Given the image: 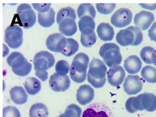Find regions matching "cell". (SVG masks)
<instances>
[{
	"instance_id": "6da1fadb",
	"label": "cell",
	"mask_w": 156,
	"mask_h": 117,
	"mask_svg": "<svg viewBox=\"0 0 156 117\" xmlns=\"http://www.w3.org/2000/svg\"><path fill=\"white\" fill-rule=\"evenodd\" d=\"M107 68L105 64L100 59L94 58L89 64L87 81L95 88H100L106 82Z\"/></svg>"
},
{
	"instance_id": "7a4b0ae2",
	"label": "cell",
	"mask_w": 156,
	"mask_h": 117,
	"mask_svg": "<svg viewBox=\"0 0 156 117\" xmlns=\"http://www.w3.org/2000/svg\"><path fill=\"white\" fill-rule=\"evenodd\" d=\"M89 62V57L86 54L79 53L75 57L70 68V77L74 82L80 84L85 81Z\"/></svg>"
},
{
	"instance_id": "3957f363",
	"label": "cell",
	"mask_w": 156,
	"mask_h": 117,
	"mask_svg": "<svg viewBox=\"0 0 156 117\" xmlns=\"http://www.w3.org/2000/svg\"><path fill=\"white\" fill-rule=\"evenodd\" d=\"M143 39L141 30L136 26H129L120 30L116 36L117 42L123 47L137 46L141 43Z\"/></svg>"
},
{
	"instance_id": "277c9868",
	"label": "cell",
	"mask_w": 156,
	"mask_h": 117,
	"mask_svg": "<svg viewBox=\"0 0 156 117\" xmlns=\"http://www.w3.org/2000/svg\"><path fill=\"white\" fill-rule=\"evenodd\" d=\"M99 54L104 63L108 67L119 66L122 61V56L118 46L114 43H107L103 45L99 51Z\"/></svg>"
},
{
	"instance_id": "5b68a950",
	"label": "cell",
	"mask_w": 156,
	"mask_h": 117,
	"mask_svg": "<svg viewBox=\"0 0 156 117\" xmlns=\"http://www.w3.org/2000/svg\"><path fill=\"white\" fill-rule=\"evenodd\" d=\"M7 62L12 72L20 77H24L30 74L32 65L19 52H13L7 58Z\"/></svg>"
},
{
	"instance_id": "8992f818",
	"label": "cell",
	"mask_w": 156,
	"mask_h": 117,
	"mask_svg": "<svg viewBox=\"0 0 156 117\" xmlns=\"http://www.w3.org/2000/svg\"><path fill=\"white\" fill-rule=\"evenodd\" d=\"M4 41L12 49L20 48L23 42V30L17 25L9 26L5 31Z\"/></svg>"
},
{
	"instance_id": "52a82bcc",
	"label": "cell",
	"mask_w": 156,
	"mask_h": 117,
	"mask_svg": "<svg viewBox=\"0 0 156 117\" xmlns=\"http://www.w3.org/2000/svg\"><path fill=\"white\" fill-rule=\"evenodd\" d=\"M33 63L35 72H45L54 65L55 59L51 53L41 51L34 56Z\"/></svg>"
},
{
	"instance_id": "ba28073f",
	"label": "cell",
	"mask_w": 156,
	"mask_h": 117,
	"mask_svg": "<svg viewBox=\"0 0 156 117\" xmlns=\"http://www.w3.org/2000/svg\"><path fill=\"white\" fill-rule=\"evenodd\" d=\"M17 13L24 29H30L36 23V13L29 4L23 3L20 5L17 9Z\"/></svg>"
},
{
	"instance_id": "9c48e42d",
	"label": "cell",
	"mask_w": 156,
	"mask_h": 117,
	"mask_svg": "<svg viewBox=\"0 0 156 117\" xmlns=\"http://www.w3.org/2000/svg\"><path fill=\"white\" fill-rule=\"evenodd\" d=\"M82 117H114L112 111L105 104L94 103L86 108Z\"/></svg>"
},
{
	"instance_id": "30bf717a",
	"label": "cell",
	"mask_w": 156,
	"mask_h": 117,
	"mask_svg": "<svg viewBox=\"0 0 156 117\" xmlns=\"http://www.w3.org/2000/svg\"><path fill=\"white\" fill-rule=\"evenodd\" d=\"M132 13L130 10L122 8L117 10L111 16V24L118 28H122L130 24L132 21Z\"/></svg>"
},
{
	"instance_id": "8fae6325",
	"label": "cell",
	"mask_w": 156,
	"mask_h": 117,
	"mask_svg": "<svg viewBox=\"0 0 156 117\" xmlns=\"http://www.w3.org/2000/svg\"><path fill=\"white\" fill-rule=\"evenodd\" d=\"M67 44V39L62 34L51 35L46 39V46L50 51L54 53H62Z\"/></svg>"
},
{
	"instance_id": "7c38bea8",
	"label": "cell",
	"mask_w": 156,
	"mask_h": 117,
	"mask_svg": "<svg viewBox=\"0 0 156 117\" xmlns=\"http://www.w3.org/2000/svg\"><path fill=\"white\" fill-rule=\"evenodd\" d=\"M71 81L66 75L61 76L55 73L52 75L49 80V86L55 92H64L70 88Z\"/></svg>"
},
{
	"instance_id": "4fadbf2b",
	"label": "cell",
	"mask_w": 156,
	"mask_h": 117,
	"mask_svg": "<svg viewBox=\"0 0 156 117\" xmlns=\"http://www.w3.org/2000/svg\"><path fill=\"white\" fill-rule=\"evenodd\" d=\"M143 82L138 75H128L123 84L124 91L128 95H136L142 90Z\"/></svg>"
},
{
	"instance_id": "5bb4252c",
	"label": "cell",
	"mask_w": 156,
	"mask_h": 117,
	"mask_svg": "<svg viewBox=\"0 0 156 117\" xmlns=\"http://www.w3.org/2000/svg\"><path fill=\"white\" fill-rule=\"evenodd\" d=\"M126 76V72L122 67L116 66L111 68L107 72L108 83L113 86L117 87L123 83Z\"/></svg>"
},
{
	"instance_id": "9a60e30c",
	"label": "cell",
	"mask_w": 156,
	"mask_h": 117,
	"mask_svg": "<svg viewBox=\"0 0 156 117\" xmlns=\"http://www.w3.org/2000/svg\"><path fill=\"white\" fill-rule=\"evenodd\" d=\"M154 20L153 13L147 11H142L136 14L134 23L136 27L142 31H146L149 29Z\"/></svg>"
},
{
	"instance_id": "2e32d148",
	"label": "cell",
	"mask_w": 156,
	"mask_h": 117,
	"mask_svg": "<svg viewBox=\"0 0 156 117\" xmlns=\"http://www.w3.org/2000/svg\"><path fill=\"white\" fill-rule=\"evenodd\" d=\"M94 97V90L89 85L80 86L76 92V98L77 102L83 106L90 103Z\"/></svg>"
},
{
	"instance_id": "e0dca14e",
	"label": "cell",
	"mask_w": 156,
	"mask_h": 117,
	"mask_svg": "<svg viewBox=\"0 0 156 117\" xmlns=\"http://www.w3.org/2000/svg\"><path fill=\"white\" fill-rule=\"evenodd\" d=\"M75 19L65 18L59 22V30L61 33L66 36H73L77 32V28Z\"/></svg>"
},
{
	"instance_id": "ac0fdd59",
	"label": "cell",
	"mask_w": 156,
	"mask_h": 117,
	"mask_svg": "<svg viewBox=\"0 0 156 117\" xmlns=\"http://www.w3.org/2000/svg\"><path fill=\"white\" fill-rule=\"evenodd\" d=\"M124 66L128 74L134 75L140 71L142 67V62L138 57L131 55L125 60Z\"/></svg>"
},
{
	"instance_id": "d6986e66",
	"label": "cell",
	"mask_w": 156,
	"mask_h": 117,
	"mask_svg": "<svg viewBox=\"0 0 156 117\" xmlns=\"http://www.w3.org/2000/svg\"><path fill=\"white\" fill-rule=\"evenodd\" d=\"M140 103L143 110L149 112L156 110V96L151 93H144L139 95Z\"/></svg>"
},
{
	"instance_id": "ffe728a7",
	"label": "cell",
	"mask_w": 156,
	"mask_h": 117,
	"mask_svg": "<svg viewBox=\"0 0 156 117\" xmlns=\"http://www.w3.org/2000/svg\"><path fill=\"white\" fill-rule=\"evenodd\" d=\"M97 32L99 39L104 42L112 41L115 35L113 27L105 23H102L98 26Z\"/></svg>"
},
{
	"instance_id": "44dd1931",
	"label": "cell",
	"mask_w": 156,
	"mask_h": 117,
	"mask_svg": "<svg viewBox=\"0 0 156 117\" xmlns=\"http://www.w3.org/2000/svg\"><path fill=\"white\" fill-rule=\"evenodd\" d=\"M9 93L12 100L15 104L22 105L27 102L28 96L22 87H14L10 90Z\"/></svg>"
},
{
	"instance_id": "7402d4cb",
	"label": "cell",
	"mask_w": 156,
	"mask_h": 117,
	"mask_svg": "<svg viewBox=\"0 0 156 117\" xmlns=\"http://www.w3.org/2000/svg\"><path fill=\"white\" fill-rule=\"evenodd\" d=\"M55 12L51 8L49 11L45 13H38V22L41 26L44 28L51 27L55 22Z\"/></svg>"
},
{
	"instance_id": "603a6c76",
	"label": "cell",
	"mask_w": 156,
	"mask_h": 117,
	"mask_svg": "<svg viewBox=\"0 0 156 117\" xmlns=\"http://www.w3.org/2000/svg\"><path fill=\"white\" fill-rule=\"evenodd\" d=\"M24 86L26 91L30 95H36L41 89V82L34 77L28 78L24 82Z\"/></svg>"
},
{
	"instance_id": "cb8c5ba5",
	"label": "cell",
	"mask_w": 156,
	"mask_h": 117,
	"mask_svg": "<svg viewBox=\"0 0 156 117\" xmlns=\"http://www.w3.org/2000/svg\"><path fill=\"white\" fill-rule=\"evenodd\" d=\"M97 36L94 31L87 30L81 32V44L87 48L91 47L96 42Z\"/></svg>"
},
{
	"instance_id": "d4e9b609",
	"label": "cell",
	"mask_w": 156,
	"mask_h": 117,
	"mask_svg": "<svg viewBox=\"0 0 156 117\" xmlns=\"http://www.w3.org/2000/svg\"><path fill=\"white\" fill-rule=\"evenodd\" d=\"M29 114L30 117H48L49 111L44 104L39 102L31 107Z\"/></svg>"
},
{
	"instance_id": "484cf974",
	"label": "cell",
	"mask_w": 156,
	"mask_h": 117,
	"mask_svg": "<svg viewBox=\"0 0 156 117\" xmlns=\"http://www.w3.org/2000/svg\"><path fill=\"white\" fill-rule=\"evenodd\" d=\"M126 108L128 112L135 113L137 111H143L139 95L136 97H131L127 100L126 102Z\"/></svg>"
},
{
	"instance_id": "4316f807",
	"label": "cell",
	"mask_w": 156,
	"mask_h": 117,
	"mask_svg": "<svg viewBox=\"0 0 156 117\" xmlns=\"http://www.w3.org/2000/svg\"><path fill=\"white\" fill-rule=\"evenodd\" d=\"M77 15L79 19L85 16H90L94 20L96 17L95 10L94 6L90 3L81 4L77 10Z\"/></svg>"
},
{
	"instance_id": "83f0119b",
	"label": "cell",
	"mask_w": 156,
	"mask_h": 117,
	"mask_svg": "<svg viewBox=\"0 0 156 117\" xmlns=\"http://www.w3.org/2000/svg\"><path fill=\"white\" fill-rule=\"evenodd\" d=\"M141 77L147 82L151 84L156 83V68L151 66L143 68L140 73Z\"/></svg>"
},
{
	"instance_id": "f1b7e54d",
	"label": "cell",
	"mask_w": 156,
	"mask_h": 117,
	"mask_svg": "<svg viewBox=\"0 0 156 117\" xmlns=\"http://www.w3.org/2000/svg\"><path fill=\"white\" fill-rule=\"evenodd\" d=\"M79 47V44L76 41L72 38H67L66 46L61 53L67 57L72 56L77 53Z\"/></svg>"
},
{
	"instance_id": "f546056e",
	"label": "cell",
	"mask_w": 156,
	"mask_h": 117,
	"mask_svg": "<svg viewBox=\"0 0 156 117\" xmlns=\"http://www.w3.org/2000/svg\"><path fill=\"white\" fill-rule=\"evenodd\" d=\"M78 27L81 32L87 30L94 31L95 23L94 19L88 16H84L78 22Z\"/></svg>"
},
{
	"instance_id": "4dcf8cb0",
	"label": "cell",
	"mask_w": 156,
	"mask_h": 117,
	"mask_svg": "<svg viewBox=\"0 0 156 117\" xmlns=\"http://www.w3.org/2000/svg\"><path fill=\"white\" fill-rule=\"evenodd\" d=\"M82 109L76 104H72L67 106L63 113L60 114L59 117H81Z\"/></svg>"
},
{
	"instance_id": "1f68e13d",
	"label": "cell",
	"mask_w": 156,
	"mask_h": 117,
	"mask_svg": "<svg viewBox=\"0 0 156 117\" xmlns=\"http://www.w3.org/2000/svg\"><path fill=\"white\" fill-rule=\"evenodd\" d=\"M72 18L76 20V15L73 9L70 7L61 9L57 13L56 21L58 24L63 19L65 18Z\"/></svg>"
},
{
	"instance_id": "d6a6232c",
	"label": "cell",
	"mask_w": 156,
	"mask_h": 117,
	"mask_svg": "<svg viewBox=\"0 0 156 117\" xmlns=\"http://www.w3.org/2000/svg\"><path fill=\"white\" fill-rule=\"evenodd\" d=\"M154 50V48L151 46H145L141 49L140 56L144 63L147 64H152V55Z\"/></svg>"
},
{
	"instance_id": "836d02e7",
	"label": "cell",
	"mask_w": 156,
	"mask_h": 117,
	"mask_svg": "<svg viewBox=\"0 0 156 117\" xmlns=\"http://www.w3.org/2000/svg\"><path fill=\"white\" fill-rule=\"evenodd\" d=\"M70 65L65 60H60L55 65V71L61 76L66 75L70 70Z\"/></svg>"
},
{
	"instance_id": "e575fe53",
	"label": "cell",
	"mask_w": 156,
	"mask_h": 117,
	"mask_svg": "<svg viewBox=\"0 0 156 117\" xmlns=\"http://www.w3.org/2000/svg\"><path fill=\"white\" fill-rule=\"evenodd\" d=\"M96 7L98 13L104 15H108L111 13L114 10L116 7V4L115 3H97L96 4Z\"/></svg>"
},
{
	"instance_id": "d590c367",
	"label": "cell",
	"mask_w": 156,
	"mask_h": 117,
	"mask_svg": "<svg viewBox=\"0 0 156 117\" xmlns=\"http://www.w3.org/2000/svg\"><path fill=\"white\" fill-rule=\"evenodd\" d=\"M3 117H21L20 112L16 107L8 106L3 109Z\"/></svg>"
},
{
	"instance_id": "8d00e7d4",
	"label": "cell",
	"mask_w": 156,
	"mask_h": 117,
	"mask_svg": "<svg viewBox=\"0 0 156 117\" xmlns=\"http://www.w3.org/2000/svg\"><path fill=\"white\" fill-rule=\"evenodd\" d=\"M34 9L40 13H45L51 9V3H41V4H32Z\"/></svg>"
},
{
	"instance_id": "74e56055",
	"label": "cell",
	"mask_w": 156,
	"mask_h": 117,
	"mask_svg": "<svg viewBox=\"0 0 156 117\" xmlns=\"http://www.w3.org/2000/svg\"><path fill=\"white\" fill-rule=\"evenodd\" d=\"M148 35L151 41L156 43V21L153 24L149 30Z\"/></svg>"
},
{
	"instance_id": "f35d334b",
	"label": "cell",
	"mask_w": 156,
	"mask_h": 117,
	"mask_svg": "<svg viewBox=\"0 0 156 117\" xmlns=\"http://www.w3.org/2000/svg\"><path fill=\"white\" fill-rule=\"evenodd\" d=\"M35 75L42 81H45L48 78V74L47 71L45 72H35Z\"/></svg>"
},
{
	"instance_id": "ab89813d",
	"label": "cell",
	"mask_w": 156,
	"mask_h": 117,
	"mask_svg": "<svg viewBox=\"0 0 156 117\" xmlns=\"http://www.w3.org/2000/svg\"><path fill=\"white\" fill-rule=\"evenodd\" d=\"M141 8L153 11L156 9V3L154 4H140Z\"/></svg>"
},
{
	"instance_id": "60d3db41",
	"label": "cell",
	"mask_w": 156,
	"mask_h": 117,
	"mask_svg": "<svg viewBox=\"0 0 156 117\" xmlns=\"http://www.w3.org/2000/svg\"><path fill=\"white\" fill-rule=\"evenodd\" d=\"M152 64L156 67V50H154L152 53Z\"/></svg>"
}]
</instances>
